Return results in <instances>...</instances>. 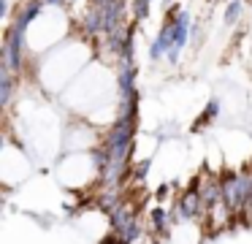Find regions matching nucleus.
<instances>
[{
  "mask_svg": "<svg viewBox=\"0 0 252 244\" xmlns=\"http://www.w3.org/2000/svg\"><path fill=\"white\" fill-rule=\"evenodd\" d=\"M239 14H241V3L236 0V3H230V5H228V14H225V22H233Z\"/></svg>",
  "mask_w": 252,
  "mask_h": 244,
  "instance_id": "1",
  "label": "nucleus"
},
{
  "mask_svg": "<svg viewBox=\"0 0 252 244\" xmlns=\"http://www.w3.org/2000/svg\"><path fill=\"white\" fill-rule=\"evenodd\" d=\"M147 5H149V0H136V16H141V19H144V16L149 14Z\"/></svg>",
  "mask_w": 252,
  "mask_h": 244,
  "instance_id": "2",
  "label": "nucleus"
}]
</instances>
